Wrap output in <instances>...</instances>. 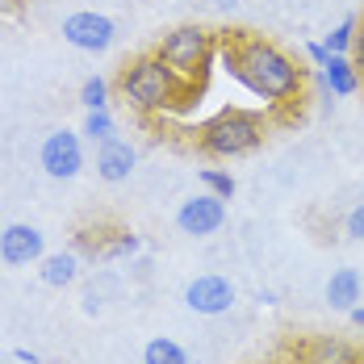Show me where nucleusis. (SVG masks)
I'll return each mask as SVG.
<instances>
[{
	"instance_id": "obj_1",
	"label": "nucleus",
	"mask_w": 364,
	"mask_h": 364,
	"mask_svg": "<svg viewBox=\"0 0 364 364\" xmlns=\"http://www.w3.org/2000/svg\"><path fill=\"white\" fill-rule=\"evenodd\" d=\"M218 55L226 72L235 75L247 92L268 101L272 109H297L306 97V68L293 59L285 46L252 30H226L218 34Z\"/></svg>"
},
{
	"instance_id": "obj_2",
	"label": "nucleus",
	"mask_w": 364,
	"mask_h": 364,
	"mask_svg": "<svg viewBox=\"0 0 364 364\" xmlns=\"http://www.w3.org/2000/svg\"><path fill=\"white\" fill-rule=\"evenodd\" d=\"M117 92H122V101L139 113V117H159V113H184L197 101L201 84L181 80L155 50H146V55L130 59V63L122 68Z\"/></svg>"
},
{
	"instance_id": "obj_3",
	"label": "nucleus",
	"mask_w": 364,
	"mask_h": 364,
	"mask_svg": "<svg viewBox=\"0 0 364 364\" xmlns=\"http://www.w3.org/2000/svg\"><path fill=\"white\" fill-rule=\"evenodd\" d=\"M259 146H264V117L255 109L226 105L210 122L197 126V151L210 159H243Z\"/></svg>"
},
{
	"instance_id": "obj_4",
	"label": "nucleus",
	"mask_w": 364,
	"mask_h": 364,
	"mask_svg": "<svg viewBox=\"0 0 364 364\" xmlns=\"http://www.w3.org/2000/svg\"><path fill=\"white\" fill-rule=\"evenodd\" d=\"M155 55L172 68V72L188 80V84H205V72L218 55V34L205 30V26H176L159 38Z\"/></svg>"
},
{
	"instance_id": "obj_5",
	"label": "nucleus",
	"mask_w": 364,
	"mask_h": 364,
	"mask_svg": "<svg viewBox=\"0 0 364 364\" xmlns=\"http://www.w3.org/2000/svg\"><path fill=\"white\" fill-rule=\"evenodd\" d=\"M38 164H42V172L50 181H72V176H80V168H84V143H80V134H72V130L46 134L42 139V151H38Z\"/></svg>"
},
{
	"instance_id": "obj_6",
	"label": "nucleus",
	"mask_w": 364,
	"mask_h": 364,
	"mask_svg": "<svg viewBox=\"0 0 364 364\" xmlns=\"http://www.w3.org/2000/svg\"><path fill=\"white\" fill-rule=\"evenodd\" d=\"M117 30L105 13H92V9H80V13H68L63 17V42L75 46V50H88V55H101L109 50Z\"/></svg>"
},
{
	"instance_id": "obj_7",
	"label": "nucleus",
	"mask_w": 364,
	"mask_h": 364,
	"mask_svg": "<svg viewBox=\"0 0 364 364\" xmlns=\"http://www.w3.org/2000/svg\"><path fill=\"white\" fill-rule=\"evenodd\" d=\"M222 222H226V201L214 197L210 188L197 193V197H188V201H181V210H176V226H181V235H193V239H210V235H218Z\"/></svg>"
},
{
	"instance_id": "obj_8",
	"label": "nucleus",
	"mask_w": 364,
	"mask_h": 364,
	"mask_svg": "<svg viewBox=\"0 0 364 364\" xmlns=\"http://www.w3.org/2000/svg\"><path fill=\"white\" fill-rule=\"evenodd\" d=\"M46 255V235L30 222H13L0 230V259L9 268H30Z\"/></svg>"
},
{
	"instance_id": "obj_9",
	"label": "nucleus",
	"mask_w": 364,
	"mask_h": 364,
	"mask_svg": "<svg viewBox=\"0 0 364 364\" xmlns=\"http://www.w3.org/2000/svg\"><path fill=\"white\" fill-rule=\"evenodd\" d=\"M184 306H188L193 314H205V318L226 314V310L235 306V285H230L226 277H218V272H205V277L188 281V289H184Z\"/></svg>"
},
{
	"instance_id": "obj_10",
	"label": "nucleus",
	"mask_w": 364,
	"mask_h": 364,
	"mask_svg": "<svg viewBox=\"0 0 364 364\" xmlns=\"http://www.w3.org/2000/svg\"><path fill=\"white\" fill-rule=\"evenodd\" d=\"M356 352L339 335H306L297 343V364H356Z\"/></svg>"
},
{
	"instance_id": "obj_11",
	"label": "nucleus",
	"mask_w": 364,
	"mask_h": 364,
	"mask_svg": "<svg viewBox=\"0 0 364 364\" xmlns=\"http://www.w3.org/2000/svg\"><path fill=\"white\" fill-rule=\"evenodd\" d=\"M134 164H139V151L126 143V139H105V143H97V176L109 184H122L130 181V172H134Z\"/></svg>"
},
{
	"instance_id": "obj_12",
	"label": "nucleus",
	"mask_w": 364,
	"mask_h": 364,
	"mask_svg": "<svg viewBox=\"0 0 364 364\" xmlns=\"http://www.w3.org/2000/svg\"><path fill=\"white\" fill-rule=\"evenodd\" d=\"M360 272L356 268H339V272H331L327 281V306L331 310H356L360 306Z\"/></svg>"
},
{
	"instance_id": "obj_13",
	"label": "nucleus",
	"mask_w": 364,
	"mask_h": 364,
	"mask_svg": "<svg viewBox=\"0 0 364 364\" xmlns=\"http://www.w3.org/2000/svg\"><path fill=\"white\" fill-rule=\"evenodd\" d=\"M38 277H42V285H50V289H68V285H75V277H80V259H75V252L42 255V259H38Z\"/></svg>"
},
{
	"instance_id": "obj_14",
	"label": "nucleus",
	"mask_w": 364,
	"mask_h": 364,
	"mask_svg": "<svg viewBox=\"0 0 364 364\" xmlns=\"http://www.w3.org/2000/svg\"><path fill=\"white\" fill-rule=\"evenodd\" d=\"M323 80H327V88L335 97H352L360 88V72H356L352 55H331V63L323 68Z\"/></svg>"
},
{
	"instance_id": "obj_15",
	"label": "nucleus",
	"mask_w": 364,
	"mask_h": 364,
	"mask_svg": "<svg viewBox=\"0 0 364 364\" xmlns=\"http://www.w3.org/2000/svg\"><path fill=\"white\" fill-rule=\"evenodd\" d=\"M143 364H188V352H184L176 339L159 335V339H151L143 348Z\"/></svg>"
},
{
	"instance_id": "obj_16",
	"label": "nucleus",
	"mask_w": 364,
	"mask_h": 364,
	"mask_svg": "<svg viewBox=\"0 0 364 364\" xmlns=\"http://www.w3.org/2000/svg\"><path fill=\"white\" fill-rule=\"evenodd\" d=\"M139 235L134 230H109V239H101L97 243V255H105V259H126V255H139Z\"/></svg>"
},
{
	"instance_id": "obj_17",
	"label": "nucleus",
	"mask_w": 364,
	"mask_h": 364,
	"mask_svg": "<svg viewBox=\"0 0 364 364\" xmlns=\"http://www.w3.org/2000/svg\"><path fill=\"white\" fill-rule=\"evenodd\" d=\"M80 105L84 109H109V80L105 75H88L80 88Z\"/></svg>"
},
{
	"instance_id": "obj_18",
	"label": "nucleus",
	"mask_w": 364,
	"mask_h": 364,
	"mask_svg": "<svg viewBox=\"0 0 364 364\" xmlns=\"http://www.w3.org/2000/svg\"><path fill=\"white\" fill-rule=\"evenodd\" d=\"M84 134H88L92 143H105V139H113V134H117L113 113L109 109H88V117H84Z\"/></svg>"
},
{
	"instance_id": "obj_19",
	"label": "nucleus",
	"mask_w": 364,
	"mask_h": 364,
	"mask_svg": "<svg viewBox=\"0 0 364 364\" xmlns=\"http://www.w3.org/2000/svg\"><path fill=\"white\" fill-rule=\"evenodd\" d=\"M197 176H201V184H205L214 197H222V201H230V197H235V188H239L235 176H230V172H222V168H201Z\"/></svg>"
},
{
	"instance_id": "obj_20",
	"label": "nucleus",
	"mask_w": 364,
	"mask_h": 364,
	"mask_svg": "<svg viewBox=\"0 0 364 364\" xmlns=\"http://www.w3.org/2000/svg\"><path fill=\"white\" fill-rule=\"evenodd\" d=\"M352 38H356V17H348V21H339L335 30L327 34V46L331 55H352Z\"/></svg>"
},
{
	"instance_id": "obj_21",
	"label": "nucleus",
	"mask_w": 364,
	"mask_h": 364,
	"mask_svg": "<svg viewBox=\"0 0 364 364\" xmlns=\"http://www.w3.org/2000/svg\"><path fill=\"white\" fill-rule=\"evenodd\" d=\"M343 226H348V239H360V243H364V201L352 210V214H348V222H343Z\"/></svg>"
},
{
	"instance_id": "obj_22",
	"label": "nucleus",
	"mask_w": 364,
	"mask_h": 364,
	"mask_svg": "<svg viewBox=\"0 0 364 364\" xmlns=\"http://www.w3.org/2000/svg\"><path fill=\"white\" fill-rule=\"evenodd\" d=\"M352 63L364 75V21H356V38H352Z\"/></svg>"
},
{
	"instance_id": "obj_23",
	"label": "nucleus",
	"mask_w": 364,
	"mask_h": 364,
	"mask_svg": "<svg viewBox=\"0 0 364 364\" xmlns=\"http://www.w3.org/2000/svg\"><path fill=\"white\" fill-rule=\"evenodd\" d=\"M306 55H310V63H314V68H327V63H331V50L323 46V42H306Z\"/></svg>"
},
{
	"instance_id": "obj_24",
	"label": "nucleus",
	"mask_w": 364,
	"mask_h": 364,
	"mask_svg": "<svg viewBox=\"0 0 364 364\" xmlns=\"http://www.w3.org/2000/svg\"><path fill=\"white\" fill-rule=\"evenodd\" d=\"M17 360H26V364H38V356L30 352V348H17Z\"/></svg>"
},
{
	"instance_id": "obj_25",
	"label": "nucleus",
	"mask_w": 364,
	"mask_h": 364,
	"mask_svg": "<svg viewBox=\"0 0 364 364\" xmlns=\"http://www.w3.org/2000/svg\"><path fill=\"white\" fill-rule=\"evenodd\" d=\"M348 314H352V323H356V327L364 331V306H356V310H348Z\"/></svg>"
},
{
	"instance_id": "obj_26",
	"label": "nucleus",
	"mask_w": 364,
	"mask_h": 364,
	"mask_svg": "<svg viewBox=\"0 0 364 364\" xmlns=\"http://www.w3.org/2000/svg\"><path fill=\"white\" fill-rule=\"evenodd\" d=\"M356 364H364V348H360V352H356Z\"/></svg>"
}]
</instances>
